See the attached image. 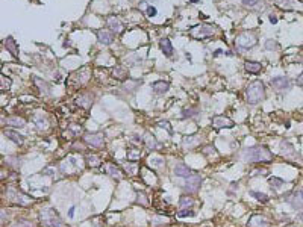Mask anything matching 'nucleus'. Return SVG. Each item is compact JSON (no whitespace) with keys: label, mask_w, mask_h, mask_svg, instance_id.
<instances>
[{"label":"nucleus","mask_w":303,"mask_h":227,"mask_svg":"<svg viewBox=\"0 0 303 227\" xmlns=\"http://www.w3.org/2000/svg\"><path fill=\"white\" fill-rule=\"evenodd\" d=\"M248 226L250 227H270V223L261 215H253L248 220Z\"/></svg>","instance_id":"f8f14e48"},{"label":"nucleus","mask_w":303,"mask_h":227,"mask_svg":"<svg viewBox=\"0 0 303 227\" xmlns=\"http://www.w3.org/2000/svg\"><path fill=\"white\" fill-rule=\"evenodd\" d=\"M287 202L294 207V209H303V191H296Z\"/></svg>","instance_id":"9d476101"},{"label":"nucleus","mask_w":303,"mask_h":227,"mask_svg":"<svg viewBox=\"0 0 303 227\" xmlns=\"http://www.w3.org/2000/svg\"><path fill=\"white\" fill-rule=\"evenodd\" d=\"M270 21H271L273 24H276V23H278V17H276V15H270Z\"/></svg>","instance_id":"37998d69"},{"label":"nucleus","mask_w":303,"mask_h":227,"mask_svg":"<svg viewBox=\"0 0 303 227\" xmlns=\"http://www.w3.org/2000/svg\"><path fill=\"white\" fill-rule=\"evenodd\" d=\"M200 142V138L199 136H188L183 139V147L185 148H193L194 145H197Z\"/></svg>","instance_id":"5701e85b"},{"label":"nucleus","mask_w":303,"mask_h":227,"mask_svg":"<svg viewBox=\"0 0 303 227\" xmlns=\"http://www.w3.org/2000/svg\"><path fill=\"white\" fill-rule=\"evenodd\" d=\"M97 38H99V41L102 42V44H111V42L114 41V33L112 32H109V30H106V29H103V30H97Z\"/></svg>","instance_id":"9b49d317"},{"label":"nucleus","mask_w":303,"mask_h":227,"mask_svg":"<svg viewBox=\"0 0 303 227\" xmlns=\"http://www.w3.org/2000/svg\"><path fill=\"white\" fill-rule=\"evenodd\" d=\"M244 68L247 73H252V74H258L262 70V65L261 62H256V61H247L244 64Z\"/></svg>","instance_id":"2eb2a0df"},{"label":"nucleus","mask_w":303,"mask_h":227,"mask_svg":"<svg viewBox=\"0 0 303 227\" xmlns=\"http://www.w3.org/2000/svg\"><path fill=\"white\" fill-rule=\"evenodd\" d=\"M2 177H3V174H2V171H0V179H2Z\"/></svg>","instance_id":"3c124183"},{"label":"nucleus","mask_w":303,"mask_h":227,"mask_svg":"<svg viewBox=\"0 0 303 227\" xmlns=\"http://www.w3.org/2000/svg\"><path fill=\"white\" fill-rule=\"evenodd\" d=\"M221 53H223V50H221V49H218V50L214 51V56H218V55H221Z\"/></svg>","instance_id":"de8ad7c7"},{"label":"nucleus","mask_w":303,"mask_h":227,"mask_svg":"<svg viewBox=\"0 0 303 227\" xmlns=\"http://www.w3.org/2000/svg\"><path fill=\"white\" fill-rule=\"evenodd\" d=\"M6 124L8 126H14V127H24L26 121L23 118H20V117H11V118L6 120Z\"/></svg>","instance_id":"412c9836"},{"label":"nucleus","mask_w":303,"mask_h":227,"mask_svg":"<svg viewBox=\"0 0 303 227\" xmlns=\"http://www.w3.org/2000/svg\"><path fill=\"white\" fill-rule=\"evenodd\" d=\"M159 46H161V50L164 51V55H165L167 58H170V56L173 55V44H171V41H170V39H167V38H165V39H162Z\"/></svg>","instance_id":"a211bd4d"},{"label":"nucleus","mask_w":303,"mask_h":227,"mask_svg":"<svg viewBox=\"0 0 303 227\" xmlns=\"http://www.w3.org/2000/svg\"><path fill=\"white\" fill-rule=\"evenodd\" d=\"M5 135L9 138L11 141H14L15 144H21V142L24 141V136L20 135V133H17L15 130H12V129H6V130H5Z\"/></svg>","instance_id":"f3484780"},{"label":"nucleus","mask_w":303,"mask_h":227,"mask_svg":"<svg viewBox=\"0 0 303 227\" xmlns=\"http://www.w3.org/2000/svg\"><path fill=\"white\" fill-rule=\"evenodd\" d=\"M152 88H153L155 94H165L168 91V88H170V85H168V82L158 80V82H155L153 85H152Z\"/></svg>","instance_id":"dca6fc26"},{"label":"nucleus","mask_w":303,"mask_h":227,"mask_svg":"<svg viewBox=\"0 0 303 227\" xmlns=\"http://www.w3.org/2000/svg\"><path fill=\"white\" fill-rule=\"evenodd\" d=\"M202 183V177L199 174H191V176L186 179V183H185V191H188V192H197V189Z\"/></svg>","instance_id":"0eeeda50"},{"label":"nucleus","mask_w":303,"mask_h":227,"mask_svg":"<svg viewBox=\"0 0 303 227\" xmlns=\"http://www.w3.org/2000/svg\"><path fill=\"white\" fill-rule=\"evenodd\" d=\"M270 85L273 86V88L278 91V92H282V91H288L290 90V86H291V82L288 77H273V79L270 80Z\"/></svg>","instance_id":"423d86ee"},{"label":"nucleus","mask_w":303,"mask_h":227,"mask_svg":"<svg viewBox=\"0 0 303 227\" xmlns=\"http://www.w3.org/2000/svg\"><path fill=\"white\" fill-rule=\"evenodd\" d=\"M211 152H212V153H215V148H214V147H211V145H208L206 148H205V154H209Z\"/></svg>","instance_id":"a19ab883"},{"label":"nucleus","mask_w":303,"mask_h":227,"mask_svg":"<svg viewBox=\"0 0 303 227\" xmlns=\"http://www.w3.org/2000/svg\"><path fill=\"white\" fill-rule=\"evenodd\" d=\"M299 218H300V220H303V212H300V214H299Z\"/></svg>","instance_id":"09e8293b"},{"label":"nucleus","mask_w":303,"mask_h":227,"mask_svg":"<svg viewBox=\"0 0 303 227\" xmlns=\"http://www.w3.org/2000/svg\"><path fill=\"white\" fill-rule=\"evenodd\" d=\"M195 212L191 211V209H182V211L177 212V216H181V218H185V216H194Z\"/></svg>","instance_id":"72a5a7b5"},{"label":"nucleus","mask_w":303,"mask_h":227,"mask_svg":"<svg viewBox=\"0 0 303 227\" xmlns=\"http://www.w3.org/2000/svg\"><path fill=\"white\" fill-rule=\"evenodd\" d=\"M77 104H81V106H84V108L88 109V108L93 104V97H91V95H88V94L79 95V97H77Z\"/></svg>","instance_id":"6ab92c4d"},{"label":"nucleus","mask_w":303,"mask_h":227,"mask_svg":"<svg viewBox=\"0 0 303 227\" xmlns=\"http://www.w3.org/2000/svg\"><path fill=\"white\" fill-rule=\"evenodd\" d=\"M165 218H161V216H153L152 218V226L153 227H158V226H161V224H165Z\"/></svg>","instance_id":"f704fd0d"},{"label":"nucleus","mask_w":303,"mask_h":227,"mask_svg":"<svg viewBox=\"0 0 303 227\" xmlns=\"http://www.w3.org/2000/svg\"><path fill=\"white\" fill-rule=\"evenodd\" d=\"M250 195L255 197L258 202H261V203H268V195L264 194V192H256V191H252Z\"/></svg>","instance_id":"a878e982"},{"label":"nucleus","mask_w":303,"mask_h":227,"mask_svg":"<svg viewBox=\"0 0 303 227\" xmlns=\"http://www.w3.org/2000/svg\"><path fill=\"white\" fill-rule=\"evenodd\" d=\"M5 47H6L8 50H9V51H11V53H12L14 56H15L17 53H18V47H17V42H15V41H14L11 37L5 39Z\"/></svg>","instance_id":"aec40b11"},{"label":"nucleus","mask_w":303,"mask_h":227,"mask_svg":"<svg viewBox=\"0 0 303 227\" xmlns=\"http://www.w3.org/2000/svg\"><path fill=\"white\" fill-rule=\"evenodd\" d=\"M297 85H299V86H302V88H303V73H302V74L297 77Z\"/></svg>","instance_id":"79ce46f5"},{"label":"nucleus","mask_w":303,"mask_h":227,"mask_svg":"<svg viewBox=\"0 0 303 227\" xmlns=\"http://www.w3.org/2000/svg\"><path fill=\"white\" fill-rule=\"evenodd\" d=\"M191 3H197V2H200V0H190Z\"/></svg>","instance_id":"8fccbe9b"},{"label":"nucleus","mask_w":303,"mask_h":227,"mask_svg":"<svg viewBox=\"0 0 303 227\" xmlns=\"http://www.w3.org/2000/svg\"><path fill=\"white\" fill-rule=\"evenodd\" d=\"M137 202H138V203H141V204H147L146 195H144V194H138V198H137Z\"/></svg>","instance_id":"ea45409f"},{"label":"nucleus","mask_w":303,"mask_h":227,"mask_svg":"<svg viewBox=\"0 0 303 227\" xmlns=\"http://www.w3.org/2000/svg\"><path fill=\"white\" fill-rule=\"evenodd\" d=\"M138 85H141V80H132V79H127V82L124 83V88H126V91H135V88Z\"/></svg>","instance_id":"cd10ccee"},{"label":"nucleus","mask_w":303,"mask_h":227,"mask_svg":"<svg viewBox=\"0 0 303 227\" xmlns=\"http://www.w3.org/2000/svg\"><path fill=\"white\" fill-rule=\"evenodd\" d=\"M273 153L265 147H250V148H246L243 152V161L244 162H271L273 161Z\"/></svg>","instance_id":"f257e3e1"},{"label":"nucleus","mask_w":303,"mask_h":227,"mask_svg":"<svg viewBox=\"0 0 303 227\" xmlns=\"http://www.w3.org/2000/svg\"><path fill=\"white\" fill-rule=\"evenodd\" d=\"M9 86H11V80L6 79L5 76H0V91L9 90Z\"/></svg>","instance_id":"2f4dec72"},{"label":"nucleus","mask_w":303,"mask_h":227,"mask_svg":"<svg viewBox=\"0 0 303 227\" xmlns=\"http://www.w3.org/2000/svg\"><path fill=\"white\" fill-rule=\"evenodd\" d=\"M246 99L250 104H256L261 100L265 99V86L261 80H255L252 83H248L247 90H246Z\"/></svg>","instance_id":"f03ea898"},{"label":"nucleus","mask_w":303,"mask_h":227,"mask_svg":"<svg viewBox=\"0 0 303 227\" xmlns=\"http://www.w3.org/2000/svg\"><path fill=\"white\" fill-rule=\"evenodd\" d=\"M214 32H215V27H214L212 24H199V26H194V27L190 30V35L193 38L203 39V38L212 37Z\"/></svg>","instance_id":"39448f33"},{"label":"nucleus","mask_w":303,"mask_h":227,"mask_svg":"<svg viewBox=\"0 0 303 227\" xmlns=\"http://www.w3.org/2000/svg\"><path fill=\"white\" fill-rule=\"evenodd\" d=\"M191 174H193L191 168H188V167H186V165H183V164H177L176 167H174V176H177V177H185V179H188Z\"/></svg>","instance_id":"ddd939ff"},{"label":"nucleus","mask_w":303,"mask_h":227,"mask_svg":"<svg viewBox=\"0 0 303 227\" xmlns=\"http://www.w3.org/2000/svg\"><path fill=\"white\" fill-rule=\"evenodd\" d=\"M12 227H32L29 223H26V224H15V226H12Z\"/></svg>","instance_id":"c03bdc74"},{"label":"nucleus","mask_w":303,"mask_h":227,"mask_svg":"<svg viewBox=\"0 0 303 227\" xmlns=\"http://www.w3.org/2000/svg\"><path fill=\"white\" fill-rule=\"evenodd\" d=\"M212 126L215 129H230V127H234V121L227 117L217 115L212 118Z\"/></svg>","instance_id":"1a4fd4ad"},{"label":"nucleus","mask_w":303,"mask_h":227,"mask_svg":"<svg viewBox=\"0 0 303 227\" xmlns=\"http://www.w3.org/2000/svg\"><path fill=\"white\" fill-rule=\"evenodd\" d=\"M106 23H108V27H109L112 32H115V33H120V32L123 30V23L117 18V17H109Z\"/></svg>","instance_id":"4468645a"},{"label":"nucleus","mask_w":303,"mask_h":227,"mask_svg":"<svg viewBox=\"0 0 303 227\" xmlns=\"http://www.w3.org/2000/svg\"><path fill=\"white\" fill-rule=\"evenodd\" d=\"M265 47L270 49V50H271V49H278V42H274L273 39H268V41L265 42Z\"/></svg>","instance_id":"58836bf2"},{"label":"nucleus","mask_w":303,"mask_h":227,"mask_svg":"<svg viewBox=\"0 0 303 227\" xmlns=\"http://www.w3.org/2000/svg\"><path fill=\"white\" fill-rule=\"evenodd\" d=\"M40 220H41V224L46 227H64V223H62L61 216L58 215L55 209H44V211H41Z\"/></svg>","instance_id":"7ed1b4c3"},{"label":"nucleus","mask_w":303,"mask_h":227,"mask_svg":"<svg viewBox=\"0 0 303 227\" xmlns=\"http://www.w3.org/2000/svg\"><path fill=\"white\" fill-rule=\"evenodd\" d=\"M243 5L246 8H252V9H255V8H259V5H262L261 0H243Z\"/></svg>","instance_id":"c85d7f7f"},{"label":"nucleus","mask_w":303,"mask_h":227,"mask_svg":"<svg viewBox=\"0 0 303 227\" xmlns=\"http://www.w3.org/2000/svg\"><path fill=\"white\" fill-rule=\"evenodd\" d=\"M108 173L111 174V177H114V179H121V176H123L121 170L117 168L115 165H109V167H108Z\"/></svg>","instance_id":"393cba45"},{"label":"nucleus","mask_w":303,"mask_h":227,"mask_svg":"<svg viewBox=\"0 0 303 227\" xmlns=\"http://www.w3.org/2000/svg\"><path fill=\"white\" fill-rule=\"evenodd\" d=\"M197 114H199V109H195V108L183 109V111H182V117H183V118H191V117H195Z\"/></svg>","instance_id":"7c9ffc66"},{"label":"nucleus","mask_w":303,"mask_h":227,"mask_svg":"<svg viewBox=\"0 0 303 227\" xmlns=\"http://www.w3.org/2000/svg\"><path fill=\"white\" fill-rule=\"evenodd\" d=\"M158 14V9L155 6H147V17H155Z\"/></svg>","instance_id":"e433bc0d"},{"label":"nucleus","mask_w":303,"mask_h":227,"mask_svg":"<svg viewBox=\"0 0 303 227\" xmlns=\"http://www.w3.org/2000/svg\"><path fill=\"white\" fill-rule=\"evenodd\" d=\"M73 215H74V207H71L70 211H68V216H70V218H73Z\"/></svg>","instance_id":"49530a36"},{"label":"nucleus","mask_w":303,"mask_h":227,"mask_svg":"<svg viewBox=\"0 0 303 227\" xmlns=\"http://www.w3.org/2000/svg\"><path fill=\"white\" fill-rule=\"evenodd\" d=\"M159 127H162V129H165L168 133H171L173 130H171V127H170V124L167 123V121H159Z\"/></svg>","instance_id":"4c0bfd02"},{"label":"nucleus","mask_w":303,"mask_h":227,"mask_svg":"<svg viewBox=\"0 0 303 227\" xmlns=\"http://www.w3.org/2000/svg\"><path fill=\"white\" fill-rule=\"evenodd\" d=\"M112 74H114L115 79H118V80L127 79V71H126L124 68H121V67H115V68L112 70Z\"/></svg>","instance_id":"4be33fe9"},{"label":"nucleus","mask_w":303,"mask_h":227,"mask_svg":"<svg viewBox=\"0 0 303 227\" xmlns=\"http://www.w3.org/2000/svg\"><path fill=\"white\" fill-rule=\"evenodd\" d=\"M283 180L282 179H278V177H270V185H271V188H274V189H280L282 186H283Z\"/></svg>","instance_id":"c756f323"},{"label":"nucleus","mask_w":303,"mask_h":227,"mask_svg":"<svg viewBox=\"0 0 303 227\" xmlns=\"http://www.w3.org/2000/svg\"><path fill=\"white\" fill-rule=\"evenodd\" d=\"M85 142L86 144H90L93 147H102L105 144V136L102 132H97V133H88L85 135Z\"/></svg>","instance_id":"6e6552de"},{"label":"nucleus","mask_w":303,"mask_h":227,"mask_svg":"<svg viewBox=\"0 0 303 227\" xmlns=\"http://www.w3.org/2000/svg\"><path fill=\"white\" fill-rule=\"evenodd\" d=\"M6 218V215H5V212H2L0 211V223H3V220Z\"/></svg>","instance_id":"a18cd8bd"},{"label":"nucleus","mask_w":303,"mask_h":227,"mask_svg":"<svg viewBox=\"0 0 303 227\" xmlns=\"http://www.w3.org/2000/svg\"><path fill=\"white\" fill-rule=\"evenodd\" d=\"M256 42H258V38L253 32H243L235 38V46L241 50H248L255 47Z\"/></svg>","instance_id":"20e7f679"},{"label":"nucleus","mask_w":303,"mask_h":227,"mask_svg":"<svg viewBox=\"0 0 303 227\" xmlns=\"http://www.w3.org/2000/svg\"><path fill=\"white\" fill-rule=\"evenodd\" d=\"M86 162H88L90 167H99V165H100V159L97 158L96 154H88L86 156Z\"/></svg>","instance_id":"bb28decb"},{"label":"nucleus","mask_w":303,"mask_h":227,"mask_svg":"<svg viewBox=\"0 0 303 227\" xmlns=\"http://www.w3.org/2000/svg\"><path fill=\"white\" fill-rule=\"evenodd\" d=\"M179 204H181V207H186V206H191V204H193V200H191V198H186V197H183V198H181V202H179Z\"/></svg>","instance_id":"c9c22d12"},{"label":"nucleus","mask_w":303,"mask_h":227,"mask_svg":"<svg viewBox=\"0 0 303 227\" xmlns=\"http://www.w3.org/2000/svg\"><path fill=\"white\" fill-rule=\"evenodd\" d=\"M144 141H146L147 147H149V148H152V150H155V148H158V147H159V144H158V141L155 139V136H152V135H149V133L146 135Z\"/></svg>","instance_id":"b1692460"},{"label":"nucleus","mask_w":303,"mask_h":227,"mask_svg":"<svg viewBox=\"0 0 303 227\" xmlns=\"http://www.w3.org/2000/svg\"><path fill=\"white\" fill-rule=\"evenodd\" d=\"M33 82H35V83H37V85L40 86V91L46 92V94L49 92V86H47V83H46V82H41V80L38 79V77H33Z\"/></svg>","instance_id":"473e14b6"}]
</instances>
